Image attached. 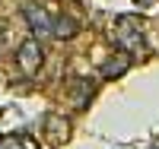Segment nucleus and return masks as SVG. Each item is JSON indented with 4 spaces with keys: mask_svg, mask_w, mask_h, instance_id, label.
<instances>
[{
    "mask_svg": "<svg viewBox=\"0 0 159 149\" xmlns=\"http://www.w3.org/2000/svg\"><path fill=\"white\" fill-rule=\"evenodd\" d=\"M115 45L121 48L127 57H143L147 54V38H143V22L140 16H134V13H124V16L115 19Z\"/></svg>",
    "mask_w": 159,
    "mask_h": 149,
    "instance_id": "f257e3e1",
    "label": "nucleus"
},
{
    "mask_svg": "<svg viewBox=\"0 0 159 149\" xmlns=\"http://www.w3.org/2000/svg\"><path fill=\"white\" fill-rule=\"evenodd\" d=\"M45 64V48H42V42L38 38H25V42L16 48V67L25 73V76H32V73H38V67Z\"/></svg>",
    "mask_w": 159,
    "mask_h": 149,
    "instance_id": "f03ea898",
    "label": "nucleus"
},
{
    "mask_svg": "<svg viewBox=\"0 0 159 149\" xmlns=\"http://www.w3.org/2000/svg\"><path fill=\"white\" fill-rule=\"evenodd\" d=\"M76 32H80L76 19H70V16H57L54 19V38H73Z\"/></svg>",
    "mask_w": 159,
    "mask_h": 149,
    "instance_id": "39448f33",
    "label": "nucleus"
},
{
    "mask_svg": "<svg viewBox=\"0 0 159 149\" xmlns=\"http://www.w3.org/2000/svg\"><path fill=\"white\" fill-rule=\"evenodd\" d=\"M127 67H130V57H118V60L111 57V60H105V64H102V76H105V79L121 76V73L127 70Z\"/></svg>",
    "mask_w": 159,
    "mask_h": 149,
    "instance_id": "0eeeda50",
    "label": "nucleus"
},
{
    "mask_svg": "<svg viewBox=\"0 0 159 149\" xmlns=\"http://www.w3.org/2000/svg\"><path fill=\"white\" fill-rule=\"evenodd\" d=\"M22 16H25V22H29V29L35 32V38H42V35H54V19L48 16L45 7H38V3H25V7H22Z\"/></svg>",
    "mask_w": 159,
    "mask_h": 149,
    "instance_id": "7ed1b4c3",
    "label": "nucleus"
},
{
    "mask_svg": "<svg viewBox=\"0 0 159 149\" xmlns=\"http://www.w3.org/2000/svg\"><path fill=\"white\" fill-rule=\"evenodd\" d=\"M45 127H48V137H51V143L67 140V133H70V124H67V121H61L57 114H48V117H45Z\"/></svg>",
    "mask_w": 159,
    "mask_h": 149,
    "instance_id": "20e7f679",
    "label": "nucleus"
},
{
    "mask_svg": "<svg viewBox=\"0 0 159 149\" xmlns=\"http://www.w3.org/2000/svg\"><path fill=\"white\" fill-rule=\"evenodd\" d=\"M0 51H3V32H0Z\"/></svg>",
    "mask_w": 159,
    "mask_h": 149,
    "instance_id": "1a4fd4ad",
    "label": "nucleus"
},
{
    "mask_svg": "<svg viewBox=\"0 0 159 149\" xmlns=\"http://www.w3.org/2000/svg\"><path fill=\"white\" fill-rule=\"evenodd\" d=\"M0 149H38V143L32 137L16 133V137H3V140H0Z\"/></svg>",
    "mask_w": 159,
    "mask_h": 149,
    "instance_id": "423d86ee",
    "label": "nucleus"
},
{
    "mask_svg": "<svg viewBox=\"0 0 159 149\" xmlns=\"http://www.w3.org/2000/svg\"><path fill=\"white\" fill-rule=\"evenodd\" d=\"M76 92H73V102H76V108H86V102H89V95H92V86L86 83V79H76Z\"/></svg>",
    "mask_w": 159,
    "mask_h": 149,
    "instance_id": "6e6552de",
    "label": "nucleus"
}]
</instances>
